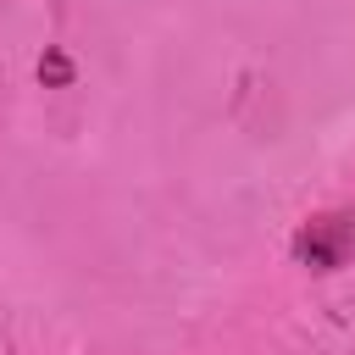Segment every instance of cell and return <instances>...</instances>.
<instances>
[{"instance_id": "1", "label": "cell", "mask_w": 355, "mask_h": 355, "mask_svg": "<svg viewBox=\"0 0 355 355\" xmlns=\"http://www.w3.org/2000/svg\"><path fill=\"white\" fill-rule=\"evenodd\" d=\"M349 250H355V222H349V216H316V222H305L300 239H294V255H300L305 266H316V272L344 266Z\"/></svg>"}, {"instance_id": "2", "label": "cell", "mask_w": 355, "mask_h": 355, "mask_svg": "<svg viewBox=\"0 0 355 355\" xmlns=\"http://www.w3.org/2000/svg\"><path fill=\"white\" fill-rule=\"evenodd\" d=\"M39 78H44L50 89H61V83H72V61H67L61 50H44V61H39Z\"/></svg>"}]
</instances>
